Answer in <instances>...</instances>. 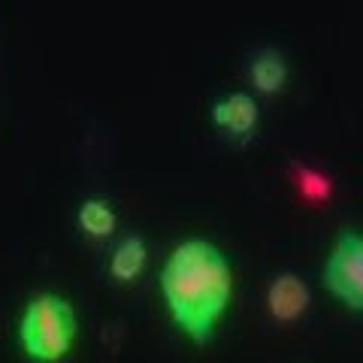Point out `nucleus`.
Returning <instances> with one entry per match:
<instances>
[{
    "mask_svg": "<svg viewBox=\"0 0 363 363\" xmlns=\"http://www.w3.org/2000/svg\"><path fill=\"white\" fill-rule=\"evenodd\" d=\"M161 294L173 324L191 342L206 345L233 297V269L215 242L191 236L161 267Z\"/></svg>",
    "mask_w": 363,
    "mask_h": 363,
    "instance_id": "f257e3e1",
    "label": "nucleus"
},
{
    "mask_svg": "<svg viewBox=\"0 0 363 363\" xmlns=\"http://www.w3.org/2000/svg\"><path fill=\"white\" fill-rule=\"evenodd\" d=\"M79 318L73 303L55 291H40L18 318V342L33 363H61L73 351Z\"/></svg>",
    "mask_w": 363,
    "mask_h": 363,
    "instance_id": "f03ea898",
    "label": "nucleus"
},
{
    "mask_svg": "<svg viewBox=\"0 0 363 363\" xmlns=\"http://www.w3.org/2000/svg\"><path fill=\"white\" fill-rule=\"evenodd\" d=\"M321 281L345 309L363 312V230H342L336 236Z\"/></svg>",
    "mask_w": 363,
    "mask_h": 363,
    "instance_id": "7ed1b4c3",
    "label": "nucleus"
},
{
    "mask_svg": "<svg viewBox=\"0 0 363 363\" xmlns=\"http://www.w3.org/2000/svg\"><path fill=\"white\" fill-rule=\"evenodd\" d=\"M209 118L218 130L236 136V140H245L257 128L260 109H257V100L248 91H233V94L215 100L209 109Z\"/></svg>",
    "mask_w": 363,
    "mask_h": 363,
    "instance_id": "20e7f679",
    "label": "nucleus"
},
{
    "mask_svg": "<svg viewBox=\"0 0 363 363\" xmlns=\"http://www.w3.org/2000/svg\"><path fill=\"white\" fill-rule=\"evenodd\" d=\"M267 306L276 321H297V318L309 309V288L297 272H279L267 288Z\"/></svg>",
    "mask_w": 363,
    "mask_h": 363,
    "instance_id": "39448f33",
    "label": "nucleus"
},
{
    "mask_svg": "<svg viewBox=\"0 0 363 363\" xmlns=\"http://www.w3.org/2000/svg\"><path fill=\"white\" fill-rule=\"evenodd\" d=\"M248 76H252V85L260 94H276V91L285 88L288 82V61L285 55L272 45H264L252 55V64H248Z\"/></svg>",
    "mask_w": 363,
    "mask_h": 363,
    "instance_id": "423d86ee",
    "label": "nucleus"
},
{
    "mask_svg": "<svg viewBox=\"0 0 363 363\" xmlns=\"http://www.w3.org/2000/svg\"><path fill=\"white\" fill-rule=\"evenodd\" d=\"M145 260H149L145 240L140 233H128L116 242V248H112L109 272H112V279H118V281H133L145 269Z\"/></svg>",
    "mask_w": 363,
    "mask_h": 363,
    "instance_id": "0eeeda50",
    "label": "nucleus"
},
{
    "mask_svg": "<svg viewBox=\"0 0 363 363\" xmlns=\"http://www.w3.org/2000/svg\"><path fill=\"white\" fill-rule=\"evenodd\" d=\"M76 221L88 236H109L116 230V209H112V203L104 197H88L79 203Z\"/></svg>",
    "mask_w": 363,
    "mask_h": 363,
    "instance_id": "6e6552de",
    "label": "nucleus"
},
{
    "mask_svg": "<svg viewBox=\"0 0 363 363\" xmlns=\"http://www.w3.org/2000/svg\"><path fill=\"white\" fill-rule=\"evenodd\" d=\"M300 191H303V197H309V200H321L330 194V179L315 173V169H300Z\"/></svg>",
    "mask_w": 363,
    "mask_h": 363,
    "instance_id": "1a4fd4ad",
    "label": "nucleus"
}]
</instances>
